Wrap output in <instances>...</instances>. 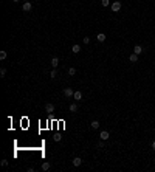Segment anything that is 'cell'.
Segmentation results:
<instances>
[{
	"instance_id": "6da1fadb",
	"label": "cell",
	"mask_w": 155,
	"mask_h": 172,
	"mask_svg": "<svg viewBox=\"0 0 155 172\" xmlns=\"http://www.w3.org/2000/svg\"><path fill=\"white\" fill-rule=\"evenodd\" d=\"M110 9H112L113 12H118V11L121 9V2H113V3L110 5Z\"/></svg>"
},
{
	"instance_id": "7a4b0ae2",
	"label": "cell",
	"mask_w": 155,
	"mask_h": 172,
	"mask_svg": "<svg viewBox=\"0 0 155 172\" xmlns=\"http://www.w3.org/2000/svg\"><path fill=\"white\" fill-rule=\"evenodd\" d=\"M45 110H47V113H53V112H54V104L47 102V104H45Z\"/></svg>"
},
{
	"instance_id": "3957f363",
	"label": "cell",
	"mask_w": 155,
	"mask_h": 172,
	"mask_svg": "<svg viewBox=\"0 0 155 172\" xmlns=\"http://www.w3.org/2000/svg\"><path fill=\"white\" fill-rule=\"evenodd\" d=\"M73 95H75V92L71 90V88H68V87L64 88V96H65V98H71Z\"/></svg>"
},
{
	"instance_id": "277c9868",
	"label": "cell",
	"mask_w": 155,
	"mask_h": 172,
	"mask_svg": "<svg viewBox=\"0 0 155 172\" xmlns=\"http://www.w3.org/2000/svg\"><path fill=\"white\" fill-rule=\"evenodd\" d=\"M71 163H73V166H81V164H82V158H79V157H75L73 158V160H71Z\"/></svg>"
},
{
	"instance_id": "5b68a950",
	"label": "cell",
	"mask_w": 155,
	"mask_h": 172,
	"mask_svg": "<svg viewBox=\"0 0 155 172\" xmlns=\"http://www.w3.org/2000/svg\"><path fill=\"white\" fill-rule=\"evenodd\" d=\"M31 8H33V6H31V3H29V2H25V3H23V5H22V9H23V11H25V12H28V11H31Z\"/></svg>"
},
{
	"instance_id": "8992f818",
	"label": "cell",
	"mask_w": 155,
	"mask_h": 172,
	"mask_svg": "<svg viewBox=\"0 0 155 172\" xmlns=\"http://www.w3.org/2000/svg\"><path fill=\"white\" fill-rule=\"evenodd\" d=\"M109 137H110V135H109V132H107V130H103V132L99 133V138H101V140H104V141H107V140H109Z\"/></svg>"
},
{
	"instance_id": "52a82bcc",
	"label": "cell",
	"mask_w": 155,
	"mask_h": 172,
	"mask_svg": "<svg viewBox=\"0 0 155 172\" xmlns=\"http://www.w3.org/2000/svg\"><path fill=\"white\" fill-rule=\"evenodd\" d=\"M81 51V45H78V44H75L73 47H71V53L73 54H78V53Z\"/></svg>"
},
{
	"instance_id": "ba28073f",
	"label": "cell",
	"mask_w": 155,
	"mask_h": 172,
	"mask_svg": "<svg viewBox=\"0 0 155 172\" xmlns=\"http://www.w3.org/2000/svg\"><path fill=\"white\" fill-rule=\"evenodd\" d=\"M51 67L53 68H57V65H59V57H51Z\"/></svg>"
},
{
	"instance_id": "9c48e42d",
	"label": "cell",
	"mask_w": 155,
	"mask_h": 172,
	"mask_svg": "<svg viewBox=\"0 0 155 172\" xmlns=\"http://www.w3.org/2000/svg\"><path fill=\"white\" fill-rule=\"evenodd\" d=\"M68 110H70L71 113L78 112V104H76V102H71V104H70V107H68Z\"/></svg>"
},
{
	"instance_id": "30bf717a",
	"label": "cell",
	"mask_w": 155,
	"mask_h": 172,
	"mask_svg": "<svg viewBox=\"0 0 155 172\" xmlns=\"http://www.w3.org/2000/svg\"><path fill=\"white\" fill-rule=\"evenodd\" d=\"M133 53L135 54H141V53H143V47H141V45H135L133 47Z\"/></svg>"
},
{
	"instance_id": "8fae6325",
	"label": "cell",
	"mask_w": 155,
	"mask_h": 172,
	"mask_svg": "<svg viewBox=\"0 0 155 172\" xmlns=\"http://www.w3.org/2000/svg\"><path fill=\"white\" fill-rule=\"evenodd\" d=\"M99 121H96V120H93V121H92V123H90V127L92 129H95V130H96V129H99Z\"/></svg>"
},
{
	"instance_id": "7c38bea8",
	"label": "cell",
	"mask_w": 155,
	"mask_h": 172,
	"mask_svg": "<svg viewBox=\"0 0 155 172\" xmlns=\"http://www.w3.org/2000/svg\"><path fill=\"white\" fill-rule=\"evenodd\" d=\"M105 39H107V36H105L104 33H99V34L96 36V40H98V42H104Z\"/></svg>"
},
{
	"instance_id": "4fadbf2b",
	"label": "cell",
	"mask_w": 155,
	"mask_h": 172,
	"mask_svg": "<svg viewBox=\"0 0 155 172\" xmlns=\"http://www.w3.org/2000/svg\"><path fill=\"white\" fill-rule=\"evenodd\" d=\"M129 61H130V62H133V64H135V62H138V54L132 53V54L129 56Z\"/></svg>"
},
{
	"instance_id": "5bb4252c",
	"label": "cell",
	"mask_w": 155,
	"mask_h": 172,
	"mask_svg": "<svg viewBox=\"0 0 155 172\" xmlns=\"http://www.w3.org/2000/svg\"><path fill=\"white\" fill-rule=\"evenodd\" d=\"M51 169V164L48 163V161H45V163H42V171H50Z\"/></svg>"
},
{
	"instance_id": "9a60e30c",
	"label": "cell",
	"mask_w": 155,
	"mask_h": 172,
	"mask_svg": "<svg viewBox=\"0 0 155 172\" xmlns=\"http://www.w3.org/2000/svg\"><path fill=\"white\" fill-rule=\"evenodd\" d=\"M73 98H75V101H81V99H82V93H81V92H75Z\"/></svg>"
},
{
	"instance_id": "2e32d148",
	"label": "cell",
	"mask_w": 155,
	"mask_h": 172,
	"mask_svg": "<svg viewBox=\"0 0 155 172\" xmlns=\"http://www.w3.org/2000/svg\"><path fill=\"white\" fill-rule=\"evenodd\" d=\"M68 75H70V76H75V75H76V68H75V67H70V68H68Z\"/></svg>"
},
{
	"instance_id": "e0dca14e",
	"label": "cell",
	"mask_w": 155,
	"mask_h": 172,
	"mask_svg": "<svg viewBox=\"0 0 155 172\" xmlns=\"http://www.w3.org/2000/svg\"><path fill=\"white\" fill-rule=\"evenodd\" d=\"M6 56H8V54H6V51H3V50H2V51H0V61H5Z\"/></svg>"
},
{
	"instance_id": "ac0fdd59",
	"label": "cell",
	"mask_w": 155,
	"mask_h": 172,
	"mask_svg": "<svg viewBox=\"0 0 155 172\" xmlns=\"http://www.w3.org/2000/svg\"><path fill=\"white\" fill-rule=\"evenodd\" d=\"M96 146H98V147H99V149H103V147L105 146V143H104V140H99V141H98V144H96Z\"/></svg>"
},
{
	"instance_id": "d6986e66",
	"label": "cell",
	"mask_w": 155,
	"mask_h": 172,
	"mask_svg": "<svg viewBox=\"0 0 155 172\" xmlns=\"http://www.w3.org/2000/svg\"><path fill=\"white\" fill-rule=\"evenodd\" d=\"M56 76H57V71H56V68H53L50 73V78H56Z\"/></svg>"
},
{
	"instance_id": "ffe728a7",
	"label": "cell",
	"mask_w": 155,
	"mask_h": 172,
	"mask_svg": "<svg viewBox=\"0 0 155 172\" xmlns=\"http://www.w3.org/2000/svg\"><path fill=\"white\" fill-rule=\"evenodd\" d=\"M0 76H2V78L6 76V68H0Z\"/></svg>"
},
{
	"instance_id": "44dd1931",
	"label": "cell",
	"mask_w": 155,
	"mask_h": 172,
	"mask_svg": "<svg viewBox=\"0 0 155 172\" xmlns=\"http://www.w3.org/2000/svg\"><path fill=\"white\" fill-rule=\"evenodd\" d=\"M53 138H54V141H61V140H62V137H61V135H59V133H57V135H54V137H53Z\"/></svg>"
},
{
	"instance_id": "7402d4cb",
	"label": "cell",
	"mask_w": 155,
	"mask_h": 172,
	"mask_svg": "<svg viewBox=\"0 0 155 172\" xmlns=\"http://www.w3.org/2000/svg\"><path fill=\"white\" fill-rule=\"evenodd\" d=\"M109 3H110L109 0H101V5L103 6H109Z\"/></svg>"
},
{
	"instance_id": "603a6c76",
	"label": "cell",
	"mask_w": 155,
	"mask_h": 172,
	"mask_svg": "<svg viewBox=\"0 0 155 172\" xmlns=\"http://www.w3.org/2000/svg\"><path fill=\"white\" fill-rule=\"evenodd\" d=\"M2 166H8V160H2Z\"/></svg>"
},
{
	"instance_id": "cb8c5ba5",
	"label": "cell",
	"mask_w": 155,
	"mask_h": 172,
	"mask_svg": "<svg viewBox=\"0 0 155 172\" xmlns=\"http://www.w3.org/2000/svg\"><path fill=\"white\" fill-rule=\"evenodd\" d=\"M88 42H90V37H84V44H85V45H87V44H88Z\"/></svg>"
},
{
	"instance_id": "d4e9b609",
	"label": "cell",
	"mask_w": 155,
	"mask_h": 172,
	"mask_svg": "<svg viewBox=\"0 0 155 172\" xmlns=\"http://www.w3.org/2000/svg\"><path fill=\"white\" fill-rule=\"evenodd\" d=\"M152 149L155 150V141H152Z\"/></svg>"
},
{
	"instance_id": "484cf974",
	"label": "cell",
	"mask_w": 155,
	"mask_h": 172,
	"mask_svg": "<svg viewBox=\"0 0 155 172\" xmlns=\"http://www.w3.org/2000/svg\"><path fill=\"white\" fill-rule=\"evenodd\" d=\"M12 2H14V3H19V2H20V0H12Z\"/></svg>"
},
{
	"instance_id": "4316f807",
	"label": "cell",
	"mask_w": 155,
	"mask_h": 172,
	"mask_svg": "<svg viewBox=\"0 0 155 172\" xmlns=\"http://www.w3.org/2000/svg\"><path fill=\"white\" fill-rule=\"evenodd\" d=\"M154 67H155V61H154Z\"/></svg>"
}]
</instances>
